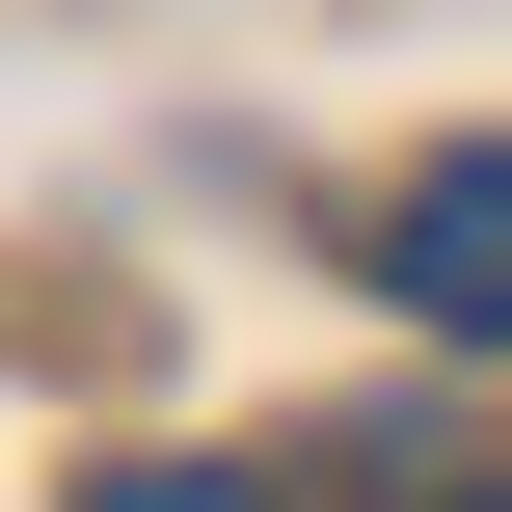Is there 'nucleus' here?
<instances>
[{
	"mask_svg": "<svg viewBox=\"0 0 512 512\" xmlns=\"http://www.w3.org/2000/svg\"><path fill=\"white\" fill-rule=\"evenodd\" d=\"M378 270H405V324H459V351H512V135H486V162H432V189L378 216Z\"/></svg>",
	"mask_w": 512,
	"mask_h": 512,
	"instance_id": "1",
	"label": "nucleus"
},
{
	"mask_svg": "<svg viewBox=\"0 0 512 512\" xmlns=\"http://www.w3.org/2000/svg\"><path fill=\"white\" fill-rule=\"evenodd\" d=\"M81 512H270V486H216V459H108Z\"/></svg>",
	"mask_w": 512,
	"mask_h": 512,
	"instance_id": "2",
	"label": "nucleus"
},
{
	"mask_svg": "<svg viewBox=\"0 0 512 512\" xmlns=\"http://www.w3.org/2000/svg\"><path fill=\"white\" fill-rule=\"evenodd\" d=\"M459 512H512V486H459Z\"/></svg>",
	"mask_w": 512,
	"mask_h": 512,
	"instance_id": "3",
	"label": "nucleus"
}]
</instances>
